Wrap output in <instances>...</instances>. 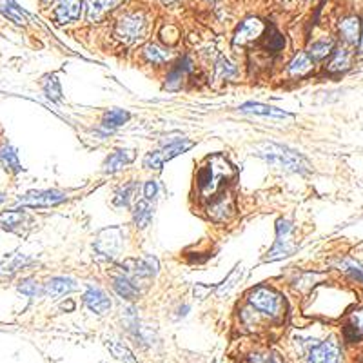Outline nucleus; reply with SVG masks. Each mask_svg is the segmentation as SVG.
Here are the masks:
<instances>
[{"instance_id":"obj_9","label":"nucleus","mask_w":363,"mask_h":363,"mask_svg":"<svg viewBox=\"0 0 363 363\" xmlns=\"http://www.w3.org/2000/svg\"><path fill=\"white\" fill-rule=\"evenodd\" d=\"M65 200L64 193L60 191H30L26 195H22L18 198L20 205H27V208H51V205H58Z\"/></svg>"},{"instance_id":"obj_3","label":"nucleus","mask_w":363,"mask_h":363,"mask_svg":"<svg viewBox=\"0 0 363 363\" xmlns=\"http://www.w3.org/2000/svg\"><path fill=\"white\" fill-rule=\"evenodd\" d=\"M247 300H249V305H251L258 314L267 316L271 320L281 318L284 309H286L284 298L272 289H269V287H256V289H253L251 293H249Z\"/></svg>"},{"instance_id":"obj_14","label":"nucleus","mask_w":363,"mask_h":363,"mask_svg":"<svg viewBox=\"0 0 363 363\" xmlns=\"http://www.w3.org/2000/svg\"><path fill=\"white\" fill-rule=\"evenodd\" d=\"M77 289V281L65 276H55L48 280V284H44V294L49 298H60V296H65V294L73 293Z\"/></svg>"},{"instance_id":"obj_15","label":"nucleus","mask_w":363,"mask_h":363,"mask_svg":"<svg viewBox=\"0 0 363 363\" xmlns=\"http://www.w3.org/2000/svg\"><path fill=\"white\" fill-rule=\"evenodd\" d=\"M134 158H136V153H134L133 149H117V151L111 153V155L108 156V160L104 162V173H118L120 169L129 165Z\"/></svg>"},{"instance_id":"obj_36","label":"nucleus","mask_w":363,"mask_h":363,"mask_svg":"<svg viewBox=\"0 0 363 363\" xmlns=\"http://www.w3.org/2000/svg\"><path fill=\"white\" fill-rule=\"evenodd\" d=\"M215 70H217V78H225V80L236 75V68L227 58H220L215 65Z\"/></svg>"},{"instance_id":"obj_39","label":"nucleus","mask_w":363,"mask_h":363,"mask_svg":"<svg viewBox=\"0 0 363 363\" xmlns=\"http://www.w3.org/2000/svg\"><path fill=\"white\" fill-rule=\"evenodd\" d=\"M242 272H243L242 269H236V271H234L233 274H231V276L227 278V281H224V286L218 287V294H220V296H224V294L229 293V291L233 289L234 286H236L234 281H240V278H242Z\"/></svg>"},{"instance_id":"obj_34","label":"nucleus","mask_w":363,"mask_h":363,"mask_svg":"<svg viewBox=\"0 0 363 363\" xmlns=\"http://www.w3.org/2000/svg\"><path fill=\"white\" fill-rule=\"evenodd\" d=\"M44 93L51 102H58L62 98V87L60 80L56 78V75H49L46 80H44Z\"/></svg>"},{"instance_id":"obj_35","label":"nucleus","mask_w":363,"mask_h":363,"mask_svg":"<svg viewBox=\"0 0 363 363\" xmlns=\"http://www.w3.org/2000/svg\"><path fill=\"white\" fill-rule=\"evenodd\" d=\"M284 46H286V39H284L274 27H271V30H269V35L265 37V49L271 53H278L284 49Z\"/></svg>"},{"instance_id":"obj_30","label":"nucleus","mask_w":363,"mask_h":363,"mask_svg":"<svg viewBox=\"0 0 363 363\" xmlns=\"http://www.w3.org/2000/svg\"><path fill=\"white\" fill-rule=\"evenodd\" d=\"M144 55L153 65H160L165 64V62L171 58V53L167 49H162L160 46H156V44H147L146 48H144Z\"/></svg>"},{"instance_id":"obj_2","label":"nucleus","mask_w":363,"mask_h":363,"mask_svg":"<svg viewBox=\"0 0 363 363\" xmlns=\"http://www.w3.org/2000/svg\"><path fill=\"white\" fill-rule=\"evenodd\" d=\"M255 155L262 160L267 162L272 167H278L286 173H300L305 174L311 171V164L303 155H300L298 151L289 149L286 146H280V144L274 142H262L255 146Z\"/></svg>"},{"instance_id":"obj_28","label":"nucleus","mask_w":363,"mask_h":363,"mask_svg":"<svg viewBox=\"0 0 363 363\" xmlns=\"http://www.w3.org/2000/svg\"><path fill=\"white\" fill-rule=\"evenodd\" d=\"M106 347L109 349V352H111L113 356L117 359H120V362L124 363H136V358L133 356V352H131L129 349H127L126 345L122 342H118V340H113V338H108L106 340Z\"/></svg>"},{"instance_id":"obj_18","label":"nucleus","mask_w":363,"mask_h":363,"mask_svg":"<svg viewBox=\"0 0 363 363\" xmlns=\"http://www.w3.org/2000/svg\"><path fill=\"white\" fill-rule=\"evenodd\" d=\"M242 113H251V115H258V117H271V118H294L291 113L284 111V109H278L274 106L267 104H258V102H247L240 108Z\"/></svg>"},{"instance_id":"obj_16","label":"nucleus","mask_w":363,"mask_h":363,"mask_svg":"<svg viewBox=\"0 0 363 363\" xmlns=\"http://www.w3.org/2000/svg\"><path fill=\"white\" fill-rule=\"evenodd\" d=\"M113 289L117 291L118 296H122L124 300H129V302H134V300H139L142 296L144 291L140 287H136L131 280H127L124 274L120 272H115L113 274Z\"/></svg>"},{"instance_id":"obj_4","label":"nucleus","mask_w":363,"mask_h":363,"mask_svg":"<svg viewBox=\"0 0 363 363\" xmlns=\"http://www.w3.org/2000/svg\"><path fill=\"white\" fill-rule=\"evenodd\" d=\"M147 35V18L144 13H127L118 20L115 27V37L122 40L124 44L131 46L140 40L146 39Z\"/></svg>"},{"instance_id":"obj_17","label":"nucleus","mask_w":363,"mask_h":363,"mask_svg":"<svg viewBox=\"0 0 363 363\" xmlns=\"http://www.w3.org/2000/svg\"><path fill=\"white\" fill-rule=\"evenodd\" d=\"M80 0H58L55 11V18L58 24H68L80 17Z\"/></svg>"},{"instance_id":"obj_31","label":"nucleus","mask_w":363,"mask_h":363,"mask_svg":"<svg viewBox=\"0 0 363 363\" xmlns=\"http://www.w3.org/2000/svg\"><path fill=\"white\" fill-rule=\"evenodd\" d=\"M27 220V217L22 211H6L0 215V225L9 231H15L18 225H22Z\"/></svg>"},{"instance_id":"obj_45","label":"nucleus","mask_w":363,"mask_h":363,"mask_svg":"<svg viewBox=\"0 0 363 363\" xmlns=\"http://www.w3.org/2000/svg\"><path fill=\"white\" fill-rule=\"evenodd\" d=\"M4 200H6V195H0V203L4 202Z\"/></svg>"},{"instance_id":"obj_11","label":"nucleus","mask_w":363,"mask_h":363,"mask_svg":"<svg viewBox=\"0 0 363 363\" xmlns=\"http://www.w3.org/2000/svg\"><path fill=\"white\" fill-rule=\"evenodd\" d=\"M234 211V200L231 195H218L211 200L208 205V215L215 222H227L233 218Z\"/></svg>"},{"instance_id":"obj_8","label":"nucleus","mask_w":363,"mask_h":363,"mask_svg":"<svg viewBox=\"0 0 363 363\" xmlns=\"http://www.w3.org/2000/svg\"><path fill=\"white\" fill-rule=\"evenodd\" d=\"M305 363H342V349L336 338H329L320 345L309 349Z\"/></svg>"},{"instance_id":"obj_23","label":"nucleus","mask_w":363,"mask_h":363,"mask_svg":"<svg viewBox=\"0 0 363 363\" xmlns=\"http://www.w3.org/2000/svg\"><path fill=\"white\" fill-rule=\"evenodd\" d=\"M133 220L136 224L139 229H146L147 225L151 224L153 220V205L149 200H139L134 203V211H133Z\"/></svg>"},{"instance_id":"obj_1","label":"nucleus","mask_w":363,"mask_h":363,"mask_svg":"<svg viewBox=\"0 0 363 363\" xmlns=\"http://www.w3.org/2000/svg\"><path fill=\"white\" fill-rule=\"evenodd\" d=\"M234 177H236V171L225 156H211L198 169V174H196V186H198L200 196L212 200Z\"/></svg>"},{"instance_id":"obj_25","label":"nucleus","mask_w":363,"mask_h":363,"mask_svg":"<svg viewBox=\"0 0 363 363\" xmlns=\"http://www.w3.org/2000/svg\"><path fill=\"white\" fill-rule=\"evenodd\" d=\"M0 13L4 15L6 18H9L11 22H15L17 26H26L27 24L26 15L15 4L13 0H0Z\"/></svg>"},{"instance_id":"obj_40","label":"nucleus","mask_w":363,"mask_h":363,"mask_svg":"<svg viewBox=\"0 0 363 363\" xmlns=\"http://www.w3.org/2000/svg\"><path fill=\"white\" fill-rule=\"evenodd\" d=\"M350 321H352V325H349V329L355 331V336H363V309L352 312L350 314Z\"/></svg>"},{"instance_id":"obj_22","label":"nucleus","mask_w":363,"mask_h":363,"mask_svg":"<svg viewBox=\"0 0 363 363\" xmlns=\"http://www.w3.org/2000/svg\"><path fill=\"white\" fill-rule=\"evenodd\" d=\"M0 165L6 169V171H9V173H20L22 171V165H20V160H18L17 156V151H15L13 147L9 146V144H2L0 146Z\"/></svg>"},{"instance_id":"obj_33","label":"nucleus","mask_w":363,"mask_h":363,"mask_svg":"<svg viewBox=\"0 0 363 363\" xmlns=\"http://www.w3.org/2000/svg\"><path fill=\"white\" fill-rule=\"evenodd\" d=\"M136 189H139V186H136L134 182H129V184H126L124 187H120V189L117 191V195H115V200H113L115 205H118V208H127L131 203V200H133Z\"/></svg>"},{"instance_id":"obj_7","label":"nucleus","mask_w":363,"mask_h":363,"mask_svg":"<svg viewBox=\"0 0 363 363\" xmlns=\"http://www.w3.org/2000/svg\"><path fill=\"white\" fill-rule=\"evenodd\" d=\"M95 251L106 260L117 258L122 251V231L118 227L100 231L95 240Z\"/></svg>"},{"instance_id":"obj_12","label":"nucleus","mask_w":363,"mask_h":363,"mask_svg":"<svg viewBox=\"0 0 363 363\" xmlns=\"http://www.w3.org/2000/svg\"><path fill=\"white\" fill-rule=\"evenodd\" d=\"M84 303L89 311L96 312V314H106L111 309V300L108 298V294L93 286L87 287L86 294H84Z\"/></svg>"},{"instance_id":"obj_32","label":"nucleus","mask_w":363,"mask_h":363,"mask_svg":"<svg viewBox=\"0 0 363 363\" xmlns=\"http://www.w3.org/2000/svg\"><path fill=\"white\" fill-rule=\"evenodd\" d=\"M338 269L342 272H345V274H349L352 280L363 284V267L352 258H343L342 262H338Z\"/></svg>"},{"instance_id":"obj_37","label":"nucleus","mask_w":363,"mask_h":363,"mask_svg":"<svg viewBox=\"0 0 363 363\" xmlns=\"http://www.w3.org/2000/svg\"><path fill=\"white\" fill-rule=\"evenodd\" d=\"M318 278H320V274H316V272H305V274H302V276L296 280L294 287L298 291H302V293L311 291L312 287H314V280H318Z\"/></svg>"},{"instance_id":"obj_43","label":"nucleus","mask_w":363,"mask_h":363,"mask_svg":"<svg viewBox=\"0 0 363 363\" xmlns=\"http://www.w3.org/2000/svg\"><path fill=\"white\" fill-rule=\"evenodd\" d=\"M211 291H212L211 287H205V286H202V284H196V286H195V296H196V298L203 300L209 293H211Z\"/></svg>"},{"instance_id":"obj_21","label":"nucleus","mask_w":363,"mask_h":363,"mask_svg":"<svg viewBox=\"0 0 363 363\" xmlns=\"http://www.w3.org/2000/svg\"><path fill=\"white\" fill-rule=\"evenodd\" d=\"M352 64V53L347 48H340L333 53V58L329 62L327 71L329 73H343Z\"/></svg>"},{"instance_id":"obj_42","label":"nucleus","mask_w":363,"mask_h":363,"mask_svg":"<svg viewBox=\"0 0 363 363\" xmlns=\"http://www.w3.org/2000/svg\"><path fill=\"white\" fill-rule=\"evenodd\" d=\"M156 193H158V184H156L155 180L146 182V186H144V196H146V200L151 202V200L156 196Z\"/></svg>"},{"instance_id":"obj_26","label":"nucleus","mask_w":363,"mask_h":363,"mask_svg":"<svg viewBox=\"0 0 363 363\" xmlns=\"http://www.w3.org/2000/svg\"><path fill=\"white\" fill-rule=\"evenodd\" d=\"M333 53H334V42L331 39H324L311 44L307 55L311 56L312 62H320V60H325V58H327L329 55H333Z\"/></svg>"},{"instance_id":"obj_41","label":"nucleus","mask_w":363,"mask_h":363,"mask_svg":"<svg viewBox=\"0 0 363 363\" xmlns=\"http://www.w3.org/2000/svg\"><path fill=\"white\" fill-rule=\"evenodd\" d=\"M251 363H286L276 352H265V355L251 356Z\"/></svg>"},{"instance_id":"obj_44","label":"nucleus","mask_w":363,"mask_h":363,"mask_svg":"<svg viewBox=\"0 0 363 363\" xmlns=\"http://www.w3.org/2000/svg\"><path fill=\"white\" fill-rule=\"evenodd\" d=\"M359 51L363 53V33H362V39H359Z\"/></svg>"},{"instance_id":"obj_29","label":"nucleus","mask_w":363,"mask_h":363,"mask_svg":"<svg viewBox=\"0 0 363 363\" xmlns=\"http://www.w3.org/2000/svg\"><path fill=\"white\" fill-rule=\"evenodd\" d=\"M30 264H33V262H31V258H27V256H22V255L11 256V258L0 264V276H9V274L20 271V269H24Z\"/></svg>"},{"instance_id":"obj_24","label":"nucleus","mask_w":363,"mask_h":363,"mask_svg":"<svg viewBox=\"0 0 363 363\" xmlns=\"http://www.w3.org/2000/svg\"><path fill=\"white\" fill-rule=\"evenodd\" d=\"M191 70H193V64H191V60L186 56V58H184V60H182L180 64H178L177 68L171 71V73H169L167 84H165V87H167V89H171V91L180 89L182 80L186 78V75L189 73Z\"/></svg>"},{"instance_id":"obj_38","label":"nucleus","mask_w":363,"mask_h":363,"mask_svg":"<svg viewBox=\"0 0 363 363\" xmlns=\"http://www.w3.org/2000/svg\"><path fill=\"white\" fill-rule=\"evenodd\" d=\"M18 291H20L24 296H27V298H37L39 294L44 293V287L37 286V281L26 280V281H22L20 286H18Z\"/></svg>"},{"instance_id":"obj_27","label":"nucleus","mask_w":363,"mask_h":363,"mask_svg":"<svg viewBox=\"0 0 363 363\" xmlns=\"http://www.w3.org/2000/svg\"><path fill=\"white\" fill-rule=\"evenodd\" d=\"M127 120H129V113L124 111V109H111V111H108L104 115L102 127H104V131H109V133H111L113 129L124 126Z\"/></svg>"},{"instance_id":"obj_10","label":"nucleus","mask_w":363,"mask_h":363,"mask_svg":"<svg viewBox=\"0 0 363 363\" xmlns=\"http://www.w3.org/2000/svg\"><path fill=\"white\" fill-rule=\"evenodd\" d=\"M265 26L264 22L258 20V18H247L240 24V27L234 33L233 44L234 46H247V44L255 42L260 37L264 35Z\"/></svg>"},{"instance_id":"obj_46","label":"nucleus","mask_w":363,"mask_h":363,"mask_svg":"<svg viewBox=\"0 0 363 363\" xmlns=\"http://www.w3.org/2000/svg\"><path fill=\"white\" fill-rule=\"evenodd\" d=\"M164 2H171V0H164Z\"/></svg>"},{"instance_id":"obj_19","label":"nucleus","mask_w":363,"mask_h":363,"mask_svg":"<svg viewBox=\"0 0 363 363\" xmlns=\"http://www.w3.org/2000/svg\"><path fill=\"white\" fill-rule=\"evenodd\" d=\"M338 31L342 39L345 40L347 44L355 46V44H359V39H362V24H359L358 17H347L340 22L338 26Z\"/></svg>"},{"instance_id":"obj_13","label":"nucleus","mask_w":363,"mask_h":363,"mask_svg":"<svg viewBox=\"0 0 363 363\" xmlns=\"http://www.w3.org/2000/svg\"><path fill=\"white\" fill-rule=\"evenodd\" d=\"M124 0H87L86 2V15L89 22L104 20L106 15L113 11L115 8L122 4Z\"/></svg>"},{"instance_id":"obj_6","label":"nucleus","mask_w":363,"mask_h":363,"mask_svg":"<svg viewBox=\"0 0 363 363\" xmlns=\"http://www.w3.org/2000/svg\"><path fill=\"white\" fill-rule=\"evenodd\" d=\"M193 146H195L193 140H187V139L174 140V142H171L169 146L162 147L160 151L147 153L146 158H144V167L158 171V169H162V165H164L165 162L173 160V158H177V156L182 155V153L189 151Z\"/></svg>"},{"instance_id":"obj_5","label":"nucleus","mask_w":363,"mask_h":363,"mask_svg":"<svg viewBox=\"0 0 363 363\" xmlns=\"http://www.w3.org/2000/svg\"><path fill=\"white\" fill-rule=\"evenodd\" d=\"M294 227L289 220L280 218L276 222V242L272 246L271 251L264 258V262H276V260H284L287 256L294 255L298 246L294 242Z\"/></svg>"},{"instance_id":"obj_20","label":"nucleus","mask_w":363,"mask_h":363,"mask_svg":"<svg viewBox=\"0 0 363 363\" xmlns=\"http://www.w3.org/2000/svg\"><path fill=\"white\" fill-rule=\"evenodd\" d=\"M312 68H314V62L311 60V56H309L307 53H298V55L291 60L287 71H289V75L293 78H303L311 73Z\"/></svg>"}]
</instances>
